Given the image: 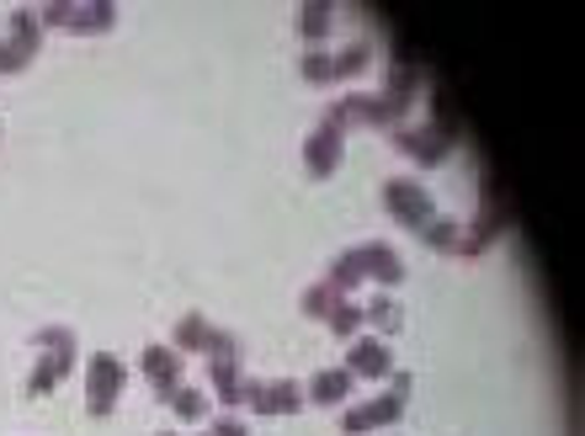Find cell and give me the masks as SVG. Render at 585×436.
I'll use <instances>...</instances> for the list:
<instances>
[{
  "mask_svg": "<svg viewBox=\"0 0 585 436\" xmlns=\"http://www.w3.org/2000/svg\"><path fill=\"white\" fill-rule=\"evenodd\" d=\"M351 388H357V378L346 368H320L309 378V388H303V399L320 404V410H341V404H351Z\"/></svg>",
  "mask_w": 585,
  "mask_h": 436,
  "instance_id": "8fae6325",
  "label": "cell"
},
{
  "mask_svg": "<svg viewBox=\"0 0 585 436\" xmlns=\"http://www.w3.org/2000/svg\"><path fill=\"white\" fill-rule=\"evenodd\" d=\"M331 27H336V5H325V0L298 5V38H303L309 49H320V43L331 38Z\"/></svg>",
  "mask_w": 585,
  "mask_h": 436,
  "instance_id": "2e32d148",
  "label": "cell"
},
{
  "mask_svg": "<svg viewBox=\"0 0 585 436\" xmlns=\"http://www.w3.org/2000/svg\"><path fill=\"white\" fill-rule=\"evenodd\" d=\"M22 70H27V59H22V53L0 38V75H22Z\"/></svg>",
  "mask_w": 585,
  "mask_h": 436,
  "instance_id": "f1b7e54d",
  "label": "cell"
},
{
  "mask_svg": "<svg viewBox=\"0 0 585 436\" xmlns=\"http://www.w3.org/2000/svg\"><path fill=\"white\" fill-rule=\"evenodd\" d=\"M384 91H389V97H399V101H415V97H421V70H415V64H394Z\"/></svg>",
  "mask_w": 585,
  "mask_h": 436,
  "instance_id": "484cf974",
  "label": "cell"
},
{
  "mask_svg": "<svg viewBox=\"0 0 585 436\" xmlns=\"http://www.w3.org/2000/svg\"><path fill=\"white\" fill-rule=\"evenodd\" d=\"M373 64V43H346L341 53H336V80H351V75H362Z\"/></svg>",
  "mask_w": 585,
  "mask_h": 436,
  "instance_id": "cb8c5ba5",
  "label": "cell"
},
{
  "mask_svg": "<svg viewBox=\"0 0 585 436\" xmlns=\"http://www.w3.org/2000/svg\"><path fill=\"white\" fill-rule=\"evenodd\" d=\"M160 436H176V432H160Z\"/></svg>",
  "mask_w": 585,
  "mask_h": 436,
  "instance_id": "1f68e13d",
  "label": "cell"
},
{
  "mask_svg": "<svg viewBox=\"0 0 585 436\" xmlns=\"http://www.w3.org/2000/svg\"><path fill=\"white\" fill-rule=\"evenodd\" d=\"M351 261H357V272H362V277H373L378 288L404 283V261H399V250H394V245H384V240L357 245V250H351Z\"/></svg>",
  "mask_w": 585,
  "mask_h": 436,
  "instance_id": "30bf717a",
  "label": "cell"
},
{
  "mask_svg": "<svg viewBox=\"0 0 585 436\" xmlns=\"http://www.w3.org/2000/svg\"><path fill=\"white\" fill-rule=\"evenodd\" d=\"M394 149L410 165H441L452 154V123H415V128H394Z\"/></svg>",
  "mask_w": 585,
  "mask_h": 436,
  "instance_id": "277c9868",
  "label": "cell"
},
{
  "mask_svg": "<svg viewBox=\"0 0 585 436\" xmlns=\"http://www.w3.org/2000/svg\"><path fill=\"white\" fill-rule=\"evenodd\" d=\"M458 235H463V224H452V219H432L415 229V240L432 245V250H458Z\"/></svg>",
  "mask_w": 585,
  "mask_h": 436,
  "instance_id": "44dd1931",
  "label": "cell"
},
{
  "mask_svg": "<svg viewBox=\"0 0 585 436\" xmlns=\"http://www.w3.org/2000/svg\"><path fill=\"white\" fill-rule=\"evenodd\" d=\"M128 384V368L112 357V351H97V357H86V410L107 421L112 415V404H117V394Z\"/></svg>",
  "mask_w": 585,
  "mask_h": 436,
  "instance_id": "3957f363",
  "label": "cell"
},
{
  "mask_svg": "<svg viewBox=\"0 0 585 436\" xmlns=\"http://www.w3.org/2000/svg\"><path fill=\"white\" fill-rule=\"evenodd\" d=\"M202 357H240V340L213 325V336H208V351H202Z\"/></svg>",
  "mask_w": 585,
  "mask_h": 436,
  "instance_id": "83f0119b",
  "label": "cell"
},
{
  "mask_svg": "<svg viewBox=\"0 0 585 436\" xmlns=\"http://www.w3.org/2000/svg\"><path fill=\"white\" fill-rule=\"evenodd\" d=\"M70 373H75V351H43V357H38V368L27 373V394H33V399H43V394H53Z\"/></svg>",
  "mask_w": 585,
  "mask_h": 436,
  "instance_id": "7c38bea8",
  "label": "cell"
},
{
  "mask_svg": "<svg viewBox=\"0 0 585 436\" xmlns=\"http://www.w3.org/2000/svg\"><path fill=\"white\" fill-rule=\"evenodd\" d=\"M351 378H373V384H384L394 373V351L384 336H357L346 346V362H341Z\"/></svg>",
  "mask_w": 585,
  "mask_h": 436,
  "instance_id": "ba28073f",
  "label": "cell"
},
{
  "mask_svg": "<svg viewBox=\"0 0 585 436\" xmlns=\"http://www.w3.org/2000/svg\"><path fill=\"white\" fill-rule=\"evenodd\" d=\"M325 325H331V336L341 340H357L362 336V303H351V298H341L331 314H325Z\"/></svg>",
  "mask_w": 585,
  "mask_h": 436,
  "instance_id": "d6986e66",
  "label": "cell"
},
{
  "mask_svg": "<svg viewBox=\"0 0 585 436\" xmlns=\"http://www.w3.org/2000/svg\"><path fill=\"white\" fill-rule=\"evenodd\" d=\"M410 388H415V384H410V373H399V368H394V373H389V394L410 399Z\"/></svg>",
  "mask_w": 585,
  "mask_h": 436,
  "instance_id": "4dcf8cb0",
  "label": "cell"
},
{
  "mask_svg": "<svg viewBox=\"0 0 585 436\" xmlns=\"http://www.w3.org/2000/svg\"><path fill=\"white\" fill-rule=\"evenodd\" d=\"M404 415V399L399 394H378V399H362V404H346L341 415V432L346 436H368V432H384Z\"/></svg>",
  "mask_w": 585,
  "mask_h": 436,
  "instance_id": "52a82bcc",
  "label": "cell"
},
{
  "mask_svg": "<svg viewBox=\"0 0 585 436\" xmlns=\"http://www.w3.org/2000/svg\"><path fill=\"white\" fill-rule=\"evenodd\" d=\"M298 75H303L309 86H331V80H336V53L309 49L303 59H298Z\"/></svg>",
  "mask_w": 585,
  "mask_h": 436,
  "instance_id": "ffe728a7",
  "label": "cell"
},
{
  "mask_svg": "<svg viewBox=\"0 0 585 436\" xmlns=\"http://www.w3.org/2000/svg\"><path fill=\"white\" fill-rule=\"evenodd\" d=\"M240 404H250L256 415H298L309 399H303V388L298 378H240Z\"/></svg>",
  "mask_w": 585,
  "mask_h": 436,
  "instance_id": "5b68a950",
  "label": "cell"
},
{
  "mask_svg": "<svg viewBox=\"0 0 585 436\" xmlns=\"http://www.w3.org/2000/svg\"><path fill=\"white\" fill-rule=\"evenodd\" d=\"M208 336H213V325H208V314H182L176 320V336H171V346L182 351V357H202L208 351Z\"/></svg>",
  "mask_w": 585,
  "mask_h": 436,
  "instance_id": "ac0fdd59",
  "label": "cell"
},
{
  "mask_svg": "<svg viewBox=\"0 0 585 436\" xmlns=\"http://www.w3.org/2000/svg\"><path fill=\"white\" fill-rule=\"evenodd\" d=\"M362 325H368L373 336H384V340H389L394 331L404 325V309L394 303L389 292H378V298H368V303H362Z\"/></svg>",
  "mask_w": 585,
  "mask_h": 436,
  "instance_id": "e0dca14e",
  "label": "cell"
},
{
  "mask_svg": "<svg viewBox=\"0 0 585 436\" xmlns=\"http://www.w3.org/2000/svg\"><path fill=\"white\" fill-rule=\"evenodd\" d=\"M495 235H500V208H495V197H485V213H480V219L458 235V250H452V256H480Z\"/></svg>",
  "mask_w": 585,
  "mask_h": 436,
  "instance_id": "9a60e30c",
  "label": "cell"
},
{
  "mask_svg": "<svg viewBox=\"0 0 585 436\" xmlns=\"http://www.w3.org/2000/svg\"><path fill=\"white\" fill-rule=\"evenodd\" d=\"M336 303H341V292H336L331 283H325V277H320L314 288H309L303 298H298V314H314V320H325V314H331Z\"/></svg>",
  "mask_w": 585,
  "mask_h": 436,
  "instance_id": "7402d4cb",
  "label": "cell"
},
{
  "mask_svg": "<svg viewBox=\"0 0 585 436\" xmlns=\"http://www.w3.org/2000/svg\"><path fill=\"white\" fill-rule=\"evenodd\" d=\"M38 16H43V27L75 33V38H97V33L117 27V5L112 0H49V5H38Z\"/></svg>",
  "mask_w": 585,
  "mask_h": 436,
  "instance_id": "6da1fadb",
  "label": "cell"
},
{
  "mask_svg": "<svg viewBox=\"0 0 585 436\" xmlns=\"http://www.w3.org/2000/svg\"><path fill=\"white\" fill-rule=\"evenodd\" d=\"M346 160V134L336 123H320L309 139H303V171L314 176V182H331L336 171H341Z\"/></svg>",
  "mask_w": 585,
  "mask_h": 436,
  "instance_id": "8992f818",
  "label": "cell"
},
{
  "mask_svg": "<svg viewBox=\"0 0 585 436\" xmlns=\"http://www.w3.org/2000/svg\"><path fill=\"white\" fill-rule=\"evenodd\" d=\"M240 357H208V384H213V399L224 404V410H235L240 404Z\"/></svg>",
  "mask_w": 585,
  "mask_h": 436,
  "instance_id": "5bb4252c",
  "label": "cell"
},
{
  "mask_svg": "<svg viewBox=\"0 0 585 436\" xmlns=\"http://www.w3.org/2000/svg\"><path fill=\"white\" fill-rule=\"evenodd\" d=\"M213 436H250V426L240 415H224V421H213Z\"/></svg>",
  "mask_w": 585,
  "mask_h": 436,
  "instance_id": "f546056e",
  "label": "cell"
},
{
  "mask_svg": "<svg viewBox=\"0 0 585 436\" xmlns=\"http://www.w3.org/2000/svg\"><path fill=\"white\" fill-rule=\"evenodd\" d=\"M139 373L149 378V388H154L160 399H171V394L182 388L187 362H182V351H176V346H145V351H139Z\"/></svg>",
  "mask_w": 585,
  "mask_h": 436,
  "instance_id": "9c48e42d",
  "label": "cell"
},
{
  "mask_svg": "<svg viewBox=\"0 0 585 436\" xmlns=\"http://www.w3.org/2000/svg\"><path fill=\"white\" fill-rule=\"evenodd\" d=\"M384 213L394 224H404V229H421V224L437 219V202H432V192L415 176H389L384 182Z\"/></svg>",
  "mask_w": 585,
  "mask_h": 436,
  "instance_id": "7a4b0ae2",
  "label": "cell"
},
{
  "mask_svg": "<svg viewBox=\"0 0 585 436\" xmlns=\"http://www.w3.org/2000/svg\"><path fill=\"white\" fill-rule=\"evenodd\" d=\"M33 346H38V351H75V357H80L75 331H64V325H43V331H33Z\"/></svg>",
  "mask_w": 585,
  "mask_h": 436,
  "instance_id": "4316f807",
  "label": "cell"
},
{
  "mask_svg": "<svg viewBox=\"0 0 585 436\" xmlns=\"http://www.w3.org/2000/svg\"><path fill=\"white\" fill-rule=\"evenodd\" d=\"M202 436H213V432H202Z\"/></svg>",
  "mask_w": 585,
  "mask_h": 436,
  "instance_id": "d6a6232c",
  "label": "cell"
},
{
  "mask_svg": "<svg viewBox=\"0 0 585 436\" xmlns=\"http://www.w3.org/2000/svg\"><path fill=\"white\" fill-rule=\"evenodd\" d=\"M165 404H171L182 421H202V415H208V394H202V388H192V384H182L171 399H165Z\"/></svg>",
  "mask_w": 585,
  "mask_h": 436,
  "instance_id": "603a6c76",
  "label": "cell"
},
{
  "mask_svg": "<svg viewBox=\"0 0 585 436\" xmlns=\"http://www.w3.org/2000/svg\"><path fill=\"white\" fill-rule=\"evenodd\" d=\"M325 283H331V288L341 292H351L357 288V283H362V272H357V261H351V250H341V256H336V261H331V266H325Z\"/></svg>",
  "mask_w": 585,
  "mask_h": 436,
  "instance_id": "d4e9b609",
  "label": "cell"
},
{
  "mask_svg": "<svg viewBox=\"0 0 585 436\" xmlns=\"http://www.w3.org/2000/svg\"><path fill=\"white\" fill-rule=\"evenodd\" d=\"M5 43L22 53L27 64L38 59V49H43V16H38V5H16L11 11V38Z\"/></svg>",
  "mask_w": 585,
  "mask_h": 436,
  "instance_id": "4fadbf2b",
  "label": "cell"
}]
</instances>
